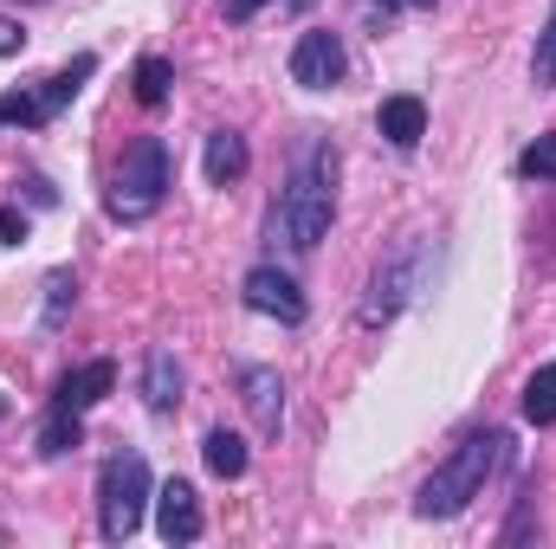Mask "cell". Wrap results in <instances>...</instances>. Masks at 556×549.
Listing matches in <instances>:
<instances>
[{
  "label": "cell",
  "instance_id": "obj_1",
  "mask_svg": "<svg viewBox=\"0 0 556 549\" xmlns=\"http://www.w3.org/2000/svg\"><path fill=\"white\" fill-rule=\"evenodd\" d=\"M330 220H337V149L330 142H304L291 155V175L278 188L273 214H266V233L285 240L291 253H317Z\"/></svg>",
  "mask_w": 556,
  "mask_h": 549
},
{
  "label": "cell",
  "instance_id": "obj_2",
  "mask_svg": "<svg viewBox=\"0 0 556 549\" xmlns=\"http://www.w3.org/2000/svg\"><path fill=\"white\" fill-rule=\"evenodd\" d=\"M505 452H511V433H498V426H485V433H466L427 478H420L415 491V518H459L472 498H485V478L505 465Z\"/></svg>",
  "mask_w": 556,
  "mask_h": 549
},
{
  "label": "cell",
  "instance_id": "obj_3",
  "mask_svg": "<svg viewBox=\"0 0 556 549\" xmlns=\"http://www.w3.org/2000/svg\"><path fill=\"white\" fill-rule=\"evenodd\" d=\"M168 181H175V168H168V142L162 137H137L124 149V162H117V181H111V220H124V227H137L149 220L155 207H162V194H168Z\"/></svg>",
  "mask_w": 556,
  "mask_h": 549
},
{
  "label": "cell",
  "instance_id": "obj_4",
  "mask_svg": "<svg viewBox=\"0 0 556 549\" xmlns=\"http://www.w3.org/2000/svg\"><path fill=\"white\" fill-rule=\"evenodd\" d=\"M142 505H149V459L142 452H111L104 472H98V531H104V544L137 537Z\"/></svg>",
  "mask_w": 556,
  "mask_h": 549
},
{
  "label": "cell",
  "instance_id": "obj_5",
  "mask_svg": "<svg viewBox=\"0 0 556 549\" xmlns=\"http://www.w3.org/2000/svg\"><path fill=\"white\" fill-rule=\"evenodd\" d=\"M427 259H433V246H427V240H408V246H402L382 272L369 278L363 323H389V317H402V310L420 297V284H427Z\"/></svg>",
  "mask_w": 556,
  "mask_h": 549
},
{
  "label": "cell",
  "instance_id": "obj_6",
  "mask_svg": "<svg viewBox=\"0 0 556 549\" xmlns=\"http://www.w3.org/2000/svg\"><path fill=\"white\" fill-rule=\"evenodd\" d=\"M343 39L330 33V26H311V33H298V46H291V85H304V91H330L337 78H343Z\"/></svg>",
  "mask_w": 556,
  "mask_h": 549
},
{
  "label": "cell",
  "instance_id": "obj_7",
  "mask_svg": "<svg viewBox=\"0 0 556 549\" xmlns=\"http://www.w3.org/2000/svg\"><path fill=\"white\" fill-rule=\"evenodd\" d=\"M240 297L260 310V317H278V323H304V291H298V278L278 272V266H253L247 284H240Z\"/></svg>",
  "mask_w": 556,
  "mask_h": 549
},
{
  "label": "cell",
  "instance_id": "obj_8",
  "mask_svg": "<svg viewBox=\"0 0 556 549\" xmlns=\"http://www.w3.org/2000/svg\"><path fill=\"white\" fill-rule=\"evenodd\" d=\"M155 531H162V544H194L201 537V498H194L188 478H168L155 491Z\"/></svg>",
  "mask_w": 556,
  "mask_h": 549
},
{
  "label": "cell",
  "instance_id": "obj_9",
  "mask_svg": "<svg viewBox=\"0 0 556 549\" xmlns=\"http://www.w3.org/2000/svg\"><path fill=\"white\" fill-rule=\"evenodd\" d=\"M240 401H247V413H253L260 433H278V426H285V382H278V369L247 362V369H240Z\"/></svg>",
  "mask_w": 556,
  "mask_h": 549
},
{
  "label": "cell",
  "instance_id": "obj_10",
  "mask_svg": "<svg viewBox=\"0 0 556 549\" xmlns=\"http://www.w3.org/2000/svg\"><path fill=\"white\" fill-rule=\"evenodd\" d=\"M117 388V362H78L72 375H59V395H52V408L59 413H85V408H98L104 395Z\"/></svg>",
  "mask_w": 556,
  "mask_h": 549
},
{
  "label": "cell",
  "instance_id": "obj_11",
  "mask_svg": "<svg viewBox=\"0 0 556 549\" xmlns=\"http://www.w3.org/2000/svg\"><path fill=\"white\" fill-rule=\"evenodd\" d=\"M142 401H149V413L181 408V362H175V349H149V362H142Z\"/></svg>",
  "mask_w": 556,
  "mask_h": 549
},
{
  "label": "cell",
  "instance_id": "obj_12",
  "mask_svg": "<svg viewBox=\"0 0 556 549\" xmlns=\"http://www.w3.org/2000/svg\"><path fill=\"white\" fill-rule=\"evenodd\" d=\"M376 130L395 142V149H415V142L427 137V104H420V98H382Z\"/></svg>",
  "mask_w": 556,
  "mask_h": 549
},
{
  "label": "cell",
  "instance_id": "obj_13",
  "mask_svg": "<svg viewBox=\"0 0 556 549\" xmlns=\"http://www.w3.org/2000/svg\"><path fill=\"white\" fill-rule=\"evenodd\" d=\"M247 162H253V155H247V137H240V130H214V137H207L201 168H207L214 188H233V181L247 175Z\"/></svg>",
  "mask_w": 556,
  "mask_h": 549
},
{
  "label": "cell",
  "instance_id": "obj_14",
  "mask_svg": "<svg viewBox=\"0 0 556 549\" xmlns=\"http://www.w3.org/2000/svg\"><path fill=\"white\" fill-rule=\"evenodd\" d=\"M201 459H207L214 478H240V472H247V439H240L233 426H214V433L201 439Z\"/></svg>",
  "mask_w": 556,
  "mask_h": 549
},
{
  "label": "cell",
  "instance_id": "obj_15",
  "mask_svg": "<svg viewBox=\"0 0 556 549\" xmlns=\"http://www.w3.org/2000/svg\"><path fill=\"white\" fill-rule=\"evenodd\" d=\"M525 420H531V426H551L556 420V362H544V369L525 382Z\"/></svg>",
  "mask_w": 556,
  "mask_h": 549
},
{
  "label": "cell",
  "instance_id": "obj_16",
  "mask_svg": "<svg viewBox=\"0 0 556 549\" xmlns=\"http://www.w3.org/2000/svg\"><path fill=\"white\" fill-rule=\"evenodd\" d=\"M78 439H85V426H78V413H46V426H39V452H46V459H59V452H72V446H78Z\"/></svg>",
  "mask_w": 556,
  "mask_h": 549
},
{
  "label": "cell",
  "instance_id": "obj_17",
  "mask_svg": "<svg viewBox=\"0 0 556 549\" xmlns=\"http://www.w3.org/2000/svg\"><path fill=\"white\" fill-rule=\"evenodd\" d=\"M72 304H78V278H72V272H52V278H46V310H39V323H46V330H59Z\"/></svg>",
  "mask_w": 556,
  "mask_h": 549
},
{
  "label": "cell",
  "instance_id": "obj_18",
  "mask_svg": "<svg viewBox=\"0 0 556 549\" xmlns=\"http://www.w3.org/2000/svg\"><path fill=\"white\" fill-rule=\"evenodd\" d=\"M168 85H175V65H168V59H142L137 65V104L155 111V104L168 98Z\"/></svg>",
  "mask_w": 556,
  "mask_h": 549
},
{
  "label": "cell",
  "instance_id": "obj_19",
  "mask_svg": "<svg viewBox=\"0 0 556 549\" xmlns=\"http://www.w3.org/2000/svg\"><path fill=\"white\" fill-rule=\"evenodd\" d=\"M518 175H531V181H556V130L551 137H538L525 155H518Z\"/></svg>",
  "mask_w": 556,
  "mask_h": 549
},
{
  "label": "cell",
  "instance_id": "obj_20",
  "mask_svg": "<svg viewBox=\"0 0 556 549\" xmlns=\"http://www.w3.org/2000/svg\"><path fill=\"white\" fill-rule=\"evenodd\" d=\"M531 78H538V85H556V7H551V20H544V33H538V52H531Z\"/></svg>",
  "mask_w": 556,
  "mask_h": 549
},
{
  "label": "cell",
  "instance_id": "obj_21",
  "mask_svg": "<svg viewBox=\"0 0 556 549\" xmlns=\"http://www.w3.org/2000/svg\"><path fill=\"white\" fill-rule=\"evenodd\" d=\"M0 240H7V246L26 240V214H20V207H0Z\"/></svg>",
  "mask_w": 556,
  "mask_h": 549
},
{
  "label": "cell",
  "instance_id": "obj_22",
  "mask_svg": "<svg viewBox=\"0 0 556 549\" xmlns=\"http://www.w3.org/2000/svg\"><path fill=\"white\" fill-rule=\"evenodd\" d=\"M13 52H26V33H20V20L0 13V59H13Z\"/></svg>",
  "mask_w": 556,
  "mask_h": 549
},
{
  "label": "cell",
  "instance_id": "obj_23",
  "mask_svg": "<svg viewBox=\"0 0 556 549\" xmlns=\"http://www.w3.org/2000/svg\"><path fill=\"white\" fill-rule=\"evenodd\" d=\"M260 7H266V0H227V20H253Z\"/></svg>",
  "mask_w": 556,
  "mask_h": 549
},
{
  "label": "cell",
  "instance_id": "obj_24",
  "mask_svg": "<svg viewBox=\"0 0 556 549\" xmlns=\"http://www.w3.org/2000/svg\"><path fill=\"white\" fill-rule=\"evenodd\" d=\"M415 7H433V0H415Z\"/></svg>",
  "mask_w": 556,
  "mask_h": 549
},
{
  "label": "cell",
  "instance_id": "obj_25",
  "mask_svg": "<svg viewBox=\"0 0 556 549\" xmlns=\"http://www.w3.org/2000/svg\"><path fill=\"white\" fill-rule=\"evenodd\" d=\"M0 413H7V401H0Z\"/></svg>",
  "mask_w": 556,
  "mask_h": 549
}]
</instances>
